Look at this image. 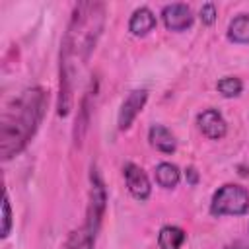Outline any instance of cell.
Listing matches in <instances>:
<instances>
[{"label": "cell", "mask_w": 249, "mask_h": 249, "mask_svg": "<svg viewBox=\"0 0 249 249\" xmlns=\"http://www.w3.org/2000/svg\"><path fill=\"white\" fill-rule=\"evenodd\" d=\"M105 21V8L99 2H80L74 6L70 23L62 37L60 51V88H58V105L56 113L66 117L72 107L74 80L78 78L80 68L88 62L89 54L95 49V43L101 35Z\"/></svg>", "instance_id": "obj_1"}, {"label": "cell", "mask_w": 249, "mask_h": 249, "mask_svg": "<svg viewBox=\"0 0 249 249\" xmlns=\"http://www.w3.org/2000/svg\"><path fill=\"white\" fill-rule=\"evenodd\" d=\"M47 105V89L35 86L23 89L4 107L0 121V154L4 161L25 150V146L35 136L39 124L43 123Z\"/></svg>", "instance_id": "obj_2"}, {"label": "cell", "mask_w": 249, "mask_h": 249, "mask_svg": "<svg viewBox=\"0 0 249 249\" xmlns=\"http://www.w3.org/2000/svg\"><path fill=\"white\" fill-rule=\"evenodd\" d=\"M249 210V191L235 183L222 185L210 200L212 216H241Z\"/></svg>", "instance_id": "obj_3"}, {"label": "cell", "mask_w": 249, "mask_h": 249, "mask_svg": "<svg viewBox=\"0 0 249 249\" xmlns=\"http://www.w3.org/2000/svg\"><path fill=\"white\" fill-rule=\"evenodd\" d=\"M105 206H107V189H105V183H103L97 167H91V173H89V198H88V212H86V224L84 226L93 235H97V231L101 228Z\"/></svg>", "instance_id": "obj_4"}, {"label": "cell", "mask_w": 249, "mask_h": 249, "mask_svg": "<svg viewBox=\"0 0 249 249\" xmlns=\"http://www.w3.org/2000/svg\"><path fill=\"white\" fill-rule=\"evenodd\" d=\"M146 101H148V91L146 89H132L124 97V101L121 103V109H119V119H117L119 130L130 128V124L134 123L138 113L144 109Z\"/></svg>", "instance_id": "obj_5"}, {"label": "cell", "mask_w": 249, "mask_h": 249, "mask_svg": "<svg viewBox=\"0 0 249 249\" xmlns=\"http://www.w3.org/2000/svg\"><path fill=\"white\" fill-rule=\"evenodd\" d=\"M123 175H124V183H126L128 193L136 200H148L150 198V193H152L150 179L136 163H124Z\"/></svg>", "instance_id": "obj_6"}, {"label": "cell", "mask_w": 249, "mask_h": 249, "mask_svg": "<svg viewBox=\"0 0 249 249\" xmlns=\"http://www.w3.org/2000/svg\"><path fill=\"white\" fill-rule=\"evenodd\" d=\"M198 130L210 140H222L228 132V123L218 109H204L196 117Z\"/></svg>", "instance_id": "obj_7"}, {"label": "cell", "mask_w": 249, "mask_h": 249, "mask_svg": "<svg viewBox=\"0 0 249 249\" xmlns=\"http://www.w3.org/2000/svg\"><path fill=\"white\" fill-rule=\"evenodd\" d=\"M161 19H163V23H165V27L169 31H185V29H189L193 25L195 16H193V10L187 4L177 2V4L163 6Z\"/></svg>", "instance_id": "obj_8"}, {"label": "cell", "mask_w": 249, "mask_h": 249, "mask_svg": "<svg viewBox=\"0 0 249 249\" xmlns=\"http://www.w3.org/2000/svg\"><path fill=\"white\" fill-rule=\"evenodd\" d=\"M148 140H150V146L156 148L158 152L161 154H173L177 150V140L173 136V132L163 126V124H154L150 126L148 130Z\"/></svg>", "instance_id": "obj_9"}, {"label": "cell", "mask_w": 249, "mask_h": 249, "mask_svg": "<svg viewBox=\"0 0 249 249\" xmlns=\"http://www.w3.org/2000/svg\"><path fill=\"white\" fill-rule=\"evenodd\" d=\"M156 27V16L150 8L146 6H140L132 12L130 19H128V31L136 37H144L148 35L152 29Z\"/></svg>", "instance_id": "obj_10"}, {"label": "cell", "mask_w": 249, "mask_h": 249, "mask_svg": "<svg viewBox=\"0 0 249 249\" xmlns=\"http://www.w3.org/2000/svg\"><path fill=\"white\" fill-rule=\"evenodd\" d=\"M185 239H187V233L179 226H163L158 233L160 249H181Z\"/></svg>", "instance_id": "obj_11"}, {"label": "cell", "mask_w": 249, "mask_h": 249, "mask_svg": "<svg viewBox=\"0 0 249 249\" xmlns=\"http://www.w3.org/2000/svg\"><path fill=\"white\" fill-rule=\"evenodd\" d=\"M156 181L163 189H173L181 181V171H179V167L175 163L161 161V163L156 165Z\"/></svg>", "instance_id": "obj_12"}, {"label": "cell", "mask_w": 249, "mask_h": 249, "mask_svg": "<svg viewBox=\"0 0 249 249\" xmlns=\"http://www.w3.org/2000/svg\"><path fill=\"white\" fill-rule=\"evenodd\" d=\"M228 39L233 43H249V14H239L230 21Z\"/></svg>", "instance_id": "obj_13"}, {"label": "cell", "mask_w": 249, "mask_h": 249, "mask_svg": "<svg viewBox=\"0 0 249 249\" xmlns=\"http://www.w3.org/2000/svg\"><path fill=\"white\" fill-rule=\"evenodd\" d=\"M93 241H95V235L84 226L80 230H74L68 235L62 249H93Z\"/></svg>", "instance_id": "obj_14"}, {"label": "cell", "mask_w": 249, "mask_h": 249, "mask_svg": "<svg viewBox=\"0 0 249 249\" xmlns=\"http://www.w3.org/2000/svg\"><path fill=\"white\" fill-rule=\"evenodd\" d=\"M216 88L224 97H237L243 89V82L235 76H224V78L218 80Z\"/></svg>", "instance_id": "obj_15"}, {"label": "cell", "mask_w": 249, "mask_h": 249, "mask_svg": "<svg viewBox=\"0 0 249 249\" xmlns=\"http://www.w3.org/2000/svg\"><path fill=\"white\" fill-rule=\"evenodd\" d=\"M12 231V206H10V198L8 193H4V200H2V231L0 235L6 239Z\"/></svg>", "instance_id": "obj_16"}, {"label": "cell", "mask_w": 249, "mask_h": 249, "mask_svg": "<svg viewBox=\"0 0 249 249\" xmlns=\"http://www.w3.org/2000/svg\"><path fill=\"white\" fill-rule=\"evenodd\" d=\"M200 21L204 23V25H212L214 21H216V18H218V14H216V6L212 4V2H206L202 8H200Z\"/></svg>", "instance_id": "obj_17"}, {"label": "cell", "mask_w": 249, "mask_h": 249, "mask_svg": "<svg viewBox=\"0 0 249 249\" xmlns=\"http://www.w3.org/2000/svg\"><path fill=\"white\" fill-rule=\"evenodd\" d=\"M185 177H187L189 185H196V181H198V173H196L195 167H187L185 169Z\"/></svg>", "instance_id": "obj_18"}, {"label": "cell", "mask_w": 249, "mask_h": 249, "mask_svg": "<svg viewBox=\"0 0 249 249\" xmlns=\"http://www.w3.org/2000/svg\"><path fill=\"white\" fill-rule=\"evenodd\" d=\"M224 249H249V241L247 239H235L233 243L226 245Z\"/></svg>", "instance_id": "obj_19"}]
</instances>
